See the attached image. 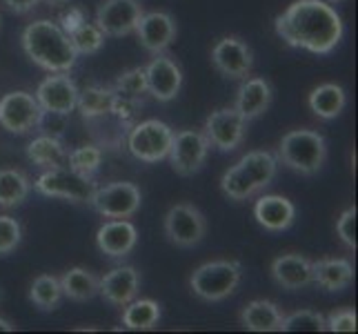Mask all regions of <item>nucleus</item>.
Masks as SVG:
<instances>
[{
  "instance_id": "obj_35",
  "label": "nucleus",
  "mask_w": 358,
  "mask_h": 334,
  "mask_svg": "<svg viewBox=\"0 0 358 334\" xmlns=\"http://www.w3.org/2000/svg\"><path fill=\"white\" fill-rule=\"evenodd\" d=\"M103 163V150L98 145H80L67 152V167L80 172L85 176H94Z\"/></svg>"
},
{
  "instance_id": "obj_38",
  "label": "nucleus",
  "mask_w": 358,
  "mask_h": 334,
  "mask_svg": "<svg viewBox=\"0 0 358 334\" xmlns=\"http://www.w3.org/2000/svg\"><path fill=\"white\" fill-rule=\"evenodd\" d=\"M356 207H348L345 212L338 216L336 221V234H338V239L350 247V250H356Z\"/></svg>"
},
{
  "instance_id": "obj_17",
  "label": "nucleus",
  "mask_w": 358,
  "mask_h": 334,
  "mask_svg": "<svg viewBox=\"0 0 358 334\" xmlns=\"http://www.w3.org/2000/svg\"><path fill=\"white\" fill-rule=\"evenodd\" d=\"M138 243V230L127 218H109L96 232V245L112 258H125Z\"/></svg>"
},
{
  "instance_id": "obj_20",
  "label": "nucleus",
  "mask_w": 358,
  "mask_h": 334,
  "mask_svg": "<svg viewBox=\"0 0 358 334\" xmlns=\"http://www.w3.org/2000/svg\"><path fill=\"white\" fill-rule=\"evenodd\" d=\"M254 218L267 232H285L294 225L296 207L280 194H263L254 205Z\"/></svg>"
},
{
  "instance_id": "obj_2",
  "label": "nucleus",
  "mask_w": 358,
  "mask_h": 334,
  "mask_svg": "<svg viewBox=\"0 0 358 334\" xmlns=\"http://www.w3.org/2000/svg\"><path fill=\"white\" fill-rule=\"evenodd\" d=\"M22 49L27 58L41 69L54 71H71L76 65L78 54L73 49L69 36L60 29L54 20H34L22 29Z\"/></svg>"
},
{
  "instance_id": "obj_43",
  "label": "nucleus",
  "mask_w": 358,
  "mask_h": 334,
  "mask_svg": "<svg viewBox=\"0 0 358 334\" xmlns=\"http://www.w3.org/2000/svg\"><path fill=\"white\" fill-rule=\"evenodd\" d=\"M43 3V0H3V5L14 11V14H27V11L36 9Z\"/></svg>"
},
{
  "instance_id": "obj_37",
  "label": "nucleus",
  "mask_w": 358,
  "mask_h": 334,
  "mask_svg": "<svg viewBox=\"0 0 358 334\" xmlns=\"http://www.w3.org/2000/svg\"><path fill=\"white\" fill-rule=\"evenodd\" d=\"M22 239V228L14 216H0V256H7L16 250Z\"/></svg>"
},
{
  "instance_id": "obj_41",
  "label": "nucleus",
  "mask_w": 358,
  "mask_h": 334,
  "mask_svg": "<svg viewBox=\"0 0 358 334\" xmlns=\"http://www.w3.org/2000/svg\"><path fill=\"white\" fill-rule=\"evenodd\" d=\"M36 130L43 132V134H49V136H58V139H60L63 132L67 130V116L65 114H54V111H43Z\"/></svg>"
},
{
  "instance_id": "obj_14",
  "label": "nucleus",
  "mask_w": 358,
  "mask_h": 334,
  "mask_svg": "<svg viewBox=\"0 0 358 334\" xmlns=\"http://www.w3.org/2000/svg\"><path fill=\"white\" fill-rule=\"evenodd\" d=\"M36 101H38L43 111H54V114L69 116L76 111L78 88L69 71H54L36 88Z\"/></svg>"
},
{
  "instance_id": "obj_1",
  "label": "nucleus",
  "mask_w": 358,
  "mask_h": 334,
  "mask_svg": "<svg viewBox=\"0 0 358 334\" xmlns=\"http://www.w3.org/2000/svg\"><path fill=\"white\" fill-rule=\"evenodd\" d=\"M276 34L289 47L325 56L341 45L345 25L325 0H296L274 20Z\"/></svg>"
},
{
  "instance_id": "obj_27",
  "label": "nucleus",
  "mask_w": 358,
  "mask_h": 334,
  "mask_svg": "<svg viewBox=\"0 0 358 334\" xmlns=\"http://www.w3.org/2000/svg\"><path fill=\"white\" fill-rule=\"evenodd\" d=\"M27 158L43 169H52L67 165V150L58 136L41 134L38 139H34L27 145Z\"/></svg>"
},
{
  "instance_id": "obj_16",
  "label": "nucleus",
  "mask_w": 358,
  "mask_h": 334,
  "mask_svg": "<svg viewBox=\"0 0 358 334\" xmlns=\"http://www.w3.org/2000/svg\"><path fill=\"white\" fill-rule=\"evenodd\" d=\"M147 94H152L158 103H169L178 96L182 88V69L174 58L156 54V58L145 67Z\"/></svg>"
},
{
  "instance_id": "obj_13",
  "label": "nucleus",
  "mask_w": 358,
  "mask_h": 334,
  "mask_svg": "<svg viewBox=\"0 0 358 334\" xmlns=\"http://www.w3.org/2000/svg\"><path fill=\"white\" fill-rule=\"evenodd\" d=\"M143 16L141 0H103L96 9V25L105 36L122 39L136 29V22Z\"/></svg>"
},
{
  "instance_id": "obj_24",
  "label": "nucleus",
  "mask_w": 358,
  "mask_h": 334,
  "mask_svg": "<svg viewBox=\"0 0 358 334\" xmlns=\"http://www.w3.org/2000/svg\"><path fill=\"white\" fill-rule=\"evenodd\" d=\"M307 105H310L314 116L323 120H331L343 114L345 105H348V94H345V90L336 83H323L310 92Z\"/></svg>"
},
{
  "instance_id": "obj_5",
  "label": "nucleus",
  "mask_w": 358,
  "mask_h": 334,
  "mask_svg": "<svg viewBox=\"0 0 358 334\" xmlns=\"http://www.w3.org/2000/svg\"><path fill=\"white\" fill-rule=\"evenodd\" d=\"M96 188L98 185L92 176H85L67 165L45 169L34 183V190L43 196H49V199H63V201L87 203V205L92 203Z\"/></svg>"
},
{
  "instance_id": "obj_11",
  "label": "nucleus",
  "mask_w": 358,
  "mask_h": 334,
  "mask_svg": "<svg viewBox=\"0 0 358 334\" xmlns=\"http://www.w3.org/2000/svg\"><path fill=\"white\" fill-rule=\"evenodd\" d=\"M43 109L29 92H9L0 98V127L9 134H29L36 130Z\"/></svg>"
},
{
  "instance_id": "obj_42",
  "label": "nucleus",
  "mask_w": 358,
  "mask_h": 334,
  "mask_svg": "<svg viewBox=\"0 0 358 334\" xmlns=\"http://www.w3.org/2000/svg\"><path fill=\"white\" fill-rule=\"evenodd\" d=\"M85 20H87V16H85V9L83 7H69L67 11H63V14H60L58 25H60V29H63L69 36L73 29H78Z\"/></svg>"
},
{
  "instance_id": "obj_8",
  "label": "nucleus",
  "mask_w": 358,
  "mask_h": 334,
  "mask_svg": "<svg viewBox=\"0 0 358 334\" xmlns=\"http://www.w3.org/2000/svg\"><path fill=\"white\" fill-rule=\"evenodd\" d=\"M143 194L138 185L129 181H116L96 188L92 196V207L105 218H131L141 209Z\"/></svg>"
},
{
  "instance_id": "obj_28",
  "label": "nucleus",
  "mask_w": 358,
  "mask_h": 334,
  "mask_svg": "<svg viewBox=\"0 0 358 334\" xmlns=\"http://www.w3.org/2000/svg\"><path fill=\"white\" fill-rule=\"evenodd\" d=\"M114 88H103V85H90V88L78 90L76 109L85 120H96L109 114L114 103Z\"/></svg>"
},
{
  "instance_id": "obj_15",
  "label": "nucleus",
  "mask_w": 358,
  "mask_h": 334,
  "mask_svg": "<svg viewBox=\"0 0 358 334\" xmlns=\"http://www.w3.org/2000/svg\"><path fill=\"white\" fill-rule=\"evenodd\" d=\"M136 36L143 49H147L150 54H165V49L171 47V43L176 41V20L171 18L167 11H143V16L136 22Z\"/></svg>"
},
{
  "instance_id": "obj_4",
  "label": "nucleus",
  "mask_w": 358,
  "mask_h": 334,
  "mask_svg": "<svg viewBox=\"0 0 358 334\" xmlns=\"http://www.w3.org/2000/svg\"><path fill=\"white\" fill-rule=\"evenodd\" d=\"M243 279V265L238 261H207L199 265L189 277V290L201 301L218 303L236 292Z\"/></svg>"
},
{
  "instance_id": "obj_22",
  "label": "nucleus",
  "mask_w": 358,
  "mask_h": 334,
  "mask_svg": "<svg viewBox=\"0 0 358 334\" xmlns=\"http://www.w3.org/2000/svg\"><path fill=\"white\" fill-rule=\"evenodd\" d=\"M271 96L274 90L265 78H243L241 88L236 92V107L241 111V116L250 123L258 116H263L271 105Z\"/></svg>"
},
{
  "instance_id": "obj_44",
  "label": "nucleus",
  "mask_w": 358,
  "mask_h": 334,
  "mask_svg": "<svg viewBox=\"0 0 358 334\" xmlns=\"http://www.w3.org/2000/svg\"><path fill=\"white\" fill-rule=\"evenodd\" d=\"M0 332H14V326H11L9 321L3 316H0Z\"/></svg>"
},
{
  "instance_id": "obj_7",
  "label": "nucleus",
  "mask_w": 358,
  "mask_h": 334,
  "mask_svg": "<svg viewBox=\"0 0 358 334\" xmlns=\"http://www.w3.org/2000/svg\"><path fill=\"white\" fill-rule=\"evenodd\" d=\"M165 237L176 247H196L207 234L205 214L192 203H176L165 214Z\"/></svg>"
},
{
  "instance_id": "obj_45",
  "label": "nucleus",
  "mask_w": 358,
  "mask_h": 334,
  "mask_svg": "<svg viewBox=\"0 0 358 334\" xmlns=\"http://www.w3.org/2000/svg\"><path fill=\"white\" fill-rule=\"evenodd\" d=\"M43 3H47V5H52V7H60V5H67L69 0H43Z\"/></svg>"
},
{
  "instance_id": "obj_9",
  "label": "nucleus",
  "mask_w": 358,
  "mask_h": 334,
  "mask_svg": "<svg viewBox=\"0 0 358 334\" xmlns=\"http://www.w3.org/2000/svg\"><path fill=\"white\" fill-rule=\"evenodd\" d=\"M207 154H209V143L203 132L180 130V132H174L167 158L171 163V169H174L178 176H192L196 172L203 169Z\"/></svg>"
},
{
  "instance_id": "obj_18",
  "label": "nucleus",
  "mask_w": 358,
  "mask_h": 334,
  "mask_svg": "<svg viewBox=\"0 0 358 334\" xmlns=\"http://www.w3.org/2000/svg\"><path fill=\"white\" fill-rule=\"evenodd\" d=\"M138 288H141V274L131 265H120L109 270L98 281V294L116 307H122L131 299H136L138 296Z\"/></svg>"
},
{
  "instance_id": "obj_34",
  "label": "nucleus",
  "mask_w": 358,
  "mask_h": 334,
  "mask_svg": "<svg viewBox=\"0 0 358 334\" xmlns=\"http://www.w3.org/2000/svg\"><path fill=\"white\" fill-rule=\"evenodd\" d=\"M325 316L314 310H296L292 314H282L278 332H325Z\"/></svg>"
},
{
  "instance_id": "obj_23",
  "label": "nucleus",
  "mask_w": 358,
  "mask_h": 334,
  "mask_svg": "<svg viewBox=\"0 0 358 334\" xmlns=\"http://www.w3.org/2000/svg\"><path fill=\"white\" fill-rule=\"evenodd\" d=\"M282 310L269 299H254L241 312V323L250 332H278Z\"/></svg>"
},
{
  "instance_id": "obj_29",
  "label": "nucleus",
  "mask_w": 358,
  "mask_h": 334,
  "mask_svg": "<svg viewBox=\"0 0 358 334\" xmlns=\"http://www.w3.org/2000/svg\"><path fill=\"white\" fill-rule=\"evenodd\" d=\"M31 192V181L22 169L5 167L0 169V207H18Z\"/></svg>"
},
{
  "instance_id": "obj_40",
  "label": "nucleus",
  "mask_w": 358,
  "mask_h": 334,
  "mask_svg": "<svg viewBox=\"0 0 358 334\" xmlns=\"http://www.w3.org/2000/svg\"><path fill=\"white\" fill-rule=\"evenodd\" d=\"M141 107H143V101H138V98H129V96L116 94L109 114L116 116L120 123H131L136 118V114H138Z\"/></svg>"
},
{
  "instance_id": "obj_26",
  "label": "nucleus",
  "mask_w": 358,
  "mask_h": 334,
  "mask_svg": "<svg viewBox=\"0 0 358 334\" xmlns=\"http://www.w3.org/2000/svg\"><path fill=\"white\" fill-rule=\"evenodd\" d=\"M98 279L92 270L87 267H69L63 277H60V288H63V294L67 299L76 301V303H85L92 301L94 296H98Z\"/></svg>"
},
{
  "instance_id": "obj_6",
  "label": "nucleus",
  "mask_w": 358,
  "mask_h": 334,
  "mask_svg": "<svg viewBox=\"0 0 358 334\" xmlns=\"http://www.w3.org/2000/svg\"><path fill=\"white\" fill-rule=\"evenodd\" d=\"M174 139V130L158 118L136 123L127 134V150L141 163H158L165 160Z\"/></svg>"
},
{
  "instance_id": "obj_25",
  "label": "nucleus",
  "mask_w": 358,
  "mask_h": 334,
  "mask_svg": "<svg viewBox=\"0 0 358 334\" xmlns=\"http://www.w3.org/2000/svg\"><path fill=\"white\" fill-rule=\"evenodd\" d=\"M236 165L243 169V174L252 181L254 188L258 192H263L265 188H269L271 181L276 179L278 158L271 154V152L256 150V152H247Z\"/></svg>"
},
{
  "instance_id": "obj_3",
  "label": "nucleus",
  "mask_w": 358,
  "mask_h": 334,
  "mask_svg": "<svg viewBox=\"0 0 358 334\" xmlns=\"http://www.w3.org/2000/svg\"><path fill=\"white\" fill-rule=\"evenodd\" d=\"M276 158L299 174L312 176L325 165L327 143L323 134L314 130H292L280 139Z\"/></svg>"
},
{
  "instance_id": "obj_39",
  "label": "nucleus",
  "mask_w": 358,
  "mask_h": 334,
  "mask_svg": "<svg viewBox=\"0 0 358 334\" xmlns=\"http://www.w3.org/2000/svg\"><path fill=\"white\" fill-rule=\"evenodd\" d=\"M356 312L352 307H338L325 316V326L329 332H356Z\"/></svg>"
},
{
  "instance_id": "obj_31",
  "label": "nucleus",
  "mask_w": 358,
  "mask_h": 334,
  "mask_svg": "<svg viewBox=\"0 0 358 334\" xmlns=\"http://www.w3.org/2000/svg\"><path fill=\"white\" fill-rule=\"evenodd\" d=\"M65 294L60 288V279L54 274H41L29 286V301L43 312H54L63 303Z\"/></svg>"
},
{
  "instance_id": "obj_19",
  "label": "nucleus",
  "mask_w": 358,
  "mask_h": 334,
  "mask_svg": "<svg viewBox=\"0 0 358 334\" xmlns=\"http://www.w3.org/2000/svg\"><path fill=\"white\" fill-rule=\"evenodd\" d=\"M271 279H274L282 290H301L312 286V261L299 252L280 254L271 261Z\"/></svg>"
},
{
  "instance_id": "obj_21",
  "label": "nucleus",
  "mask_w": 358,
  "mask_h": 334,
  "mask_svg": "<svg viewBox=\"0 0 358 334\" xmlns=\"http://www.w3.org/2000/svg\"><path fill=\"white\" fill-rule=\"evenodd\" d=\"M312 283L325 292H343L354 283L350 258H318L312 261Z\"/></svg>"
},
{
  "instance_id": "obj_47",
  "label": "nucleus",
  "mask_w": 358,
  "mask_h": 334,
  "mask_svg": "<svg viewBox=\"0 0 358 334\" xmlns=\"http://www.w3.org/2000/svg\"><path fill=\"white\" fill-rule=\"evenodd\" d=\"M325 3H329V5H334V3H343V0H325Z\"/></svg>"
},
{
  "instance_id": "obj_10",
  "label": "nucleus",
  "mask_w": 358,
  "mask_h": 334,
  "mask_svg": "<svg viewBox=\"0 0 358 334\" xmlns=\"http://www.w3.org/2000/svg\"><path fill=\"white\" fill-rule=\"evenodd\" d=\"M203 134L209 147H216L220 152H234L245 141L247 120L236 107H220L207 116Z\"/></svg>"
},
{
  "instance_id": "obj_12",
  "label": "nucleus",
  "mask_w": 358,
  "mask_h": 334,
  "mask_svg": "<svg viewBox=\"0 0 358 334\" xmlns=\"http://www.w3.org/2000/svg\"><path fill=\"white\" fill-rule=\"evenodd\" d=\"M212 63L225 78L243 81L250 76L254 67L252 47L238 36H225L212 47Z\"/></svg>"
},
{
  "instance_id": "obj_30",
  "label": "nucleus",
  "mask_w": 358,
  "mask_h": 334,
  "mask_svg": "<svg viewBox=\"0 0 358 334\" xmlns=\"http://www.w3.org/2000/svg\"><path fill=\"white\" fill-rule=\"evenodd\" d=\"M122 328L125 330H154L160 321V305L154 299H131L122 305Z\"/></svg>"
},
{
  "instance_id": "obj_32",
  "label": "nucleus",
  "mask_w": 358,
  "mask_h": 334,
  "mask_svg": "<svg viewBox=\"0 0 358 334\" xmlns=\"http://www.w3.org/2000/svg\"><path fill=\"white\" fill-rule=\"evenodd\" d=\"M105 39L107 36L98 29L96 22H87L85 20L78 29H73L69 34V41L73 45V49H76L78 56H92V54H98L105 45Z\"/></svg>"
},
{
  "instance_id": "obj_33",
  "label": "nucleus",
  "mask_w": 358,
  "mask_h": 334,
  "mask_svg": "<svg viewBox=\"0 0 358 334\" xmlns=\"http://www.w3.org/2000/svg\"><path fill=\"white\" fill-rule=\"evenodd\" d=\"M220 190H223V194L231 201H247L258 194V190L252 185V181L243 174V169L238 165H231L223 174V179H220Z\"/></svg>"
},
{
  "instance_id": "obj_46",
  "label": "nucleus",
  "mask_w": 358,
  "mask_h": 334,
  "mask_svg": "<svg viewBox=\"0 0 358 334\" xmlns=\"http://www.w3.org/2000/svg\"><path fill=\"white\" fill-rule=\"evenodd\" d=\"M3 301H5V288L0 286V305H3Z\"/></svg>"
},
{
  "instance_id": "obj_36",
  "label": "nucleus",
  "mask_w": 358,
  "mask_h": 334,
  "mask_svg": "<svg viewBox=\"0 0 358 334\" xmlns=\"http://www.w3.org/2000/svg\"><path fill=\"white\" fill-rule=\"evenodd\" d=\"M114 92L143 101V96L147 94V74H145V67H134V69L122 71L120 76L116 78Z\"/></svg>"
}]
</instances>
